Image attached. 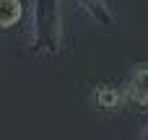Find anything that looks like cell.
<instances>
[{
  "label": "cell",
  "mask_w": 148,
  "mask_h": 140,
  "mask_svg": "<svg viewBox=\"0 0 148 140\" xmlns=\"http://www.w3.org/2000/svg\"><path fill=\"white\" fill-rule=\"evenodd\" d=\"M57 29H60V16H57V0H36V36L47 39V52L57 49Z\"/></svg>",
  "instance_id": "cell-1"
},
{
  "label": "cell",
  "mask_w": 148,
  "mask_h": 140,
  "mask_svg": "<svg viewBox=\"0 0 148 140\" xmlns=\"http://www.w3.org/2000/svg\"><path fill=\"white\" fill-rule=\"evenodd\" d=\"M94 21H99V23H104V26H112L114 23V13H112V8L107 5V0H75Z\"/></svg>",
  "instance_id": "cell-4"
},
{
  "label": "cell",
  "mask_w": 148,
  "mask_h": 140,
  "mask_svg": "<svg viewBox=\"0 0 148 140\" xmlns=\"http://www.w3.org/2000/svg\"><path fill=\"white\" fill-rule=\"evenodd\" d=\"M91 107L99 112H120L125 107V96H122V86L114 83H96L91 88Z\"/></svg>",
  "instance_id": "cell-3"
},
{
  "label": "cell",
  "mask_w": 148,
  "mask_h": 140,
  "mask_svg": "<svg viewBox=\"0 0 148 140\" xmlns=\"http://www.w3.org/2000/svg\"><path fill=\"white\" fill-rule=\"evenodd\" d=\"M23 18L21 0H0V29H10Z\"/></svg>",
  "instance_id": "cell-5"
},
{
  "label": "cell",
  "mask_w": 148,
  "mask_h": 140,
  "mask_svg": "<svg viewBox=\"0 0 148 140\" xmlns=\"http://www.w3.org/2000/svg\"><path fill=\"white\" fill-rule=\"evenodd\" d=\"M146 62H138L130 73V78L125 81L122 86V96H125V104L135 107V109H143L146 112V104H148V86H146Z\"/></svg>",
  "instance_id": "cell-2"
}]
</instances>
